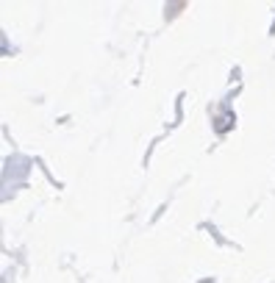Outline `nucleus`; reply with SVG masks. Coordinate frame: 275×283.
<instances>
[]
</instances>
